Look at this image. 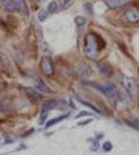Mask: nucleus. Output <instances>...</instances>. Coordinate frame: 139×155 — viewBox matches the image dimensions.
<instances>
[{
	"label": "nucleus",
	"mask_w": 139,
	"mask_h": 155,
	"mask_svg": "<svg viewBox=\"0 0 139 155\" xmlns=\"http://www.w3.org/2000/svg\"><path fill=\"white\" fill-rule=\"evenodd\" d=\"M84 7H85V8H86V11H88V13H89V14H92V13H93V8H92V6H91V4H89V3H86Z\"/></svg>",
	"instance_id": "nucleus-22"
},
{
	"label": "nucleus",
	"mask_w": 139,
	"mask_h": 155,
	"mask_svg": "<svg viewBox=\"0 0 139 155\" xmlns=\"http://www.w3.org/2000/svg\"><path fill=\"white\" fill-rule=\"evenodd\" d=\"M60 11V6L57 2H50V4L47 6V13L49 14H57Z\"/></svg>",
	"instance_id": "nucleus-12"
},
{
	"label": "nucleus",
	"mask_w": 139,
	"mask_h": 155,
	"mask_svg": "<svg viewBox=\"0 0 139 155\" xmlns=\"http://www.w3.org/2000/svg\"><path fill=\"white\" fill-rule=\"evenodd\" d=\"M65 118H67V114H64V115H60V116H57V118H53V119H50L47 123H45V126H46V127L54 126V125H57L58 122H61V120H64Z\"/></svg>",
	"instance_id": "nucleus-11"
},
{
	"label": "nucleus",
	"mask_w": 139,
	"mask_h": 155,
	"mask_svg": "<svg viewBox=\"0 0 139 155\" xmlns=\"http://www.w3.org/2000/svg\"><path fill=\"white\" fill-rule=\"evenodd\" d=\"M91 74H92L91 68L88 67L86 64H81L79 67H78V75H79L81 78H84V79L89 78V76H91Z\"/></svg>",
	"instance_id": "nucleus-7"
},
{
	"label": "nucleus",
	"mask_w": 139,
	"mask_h": 155,
	"mask_svg": "<svg viewBox=\"0 0 139 155\" xmlns=\"http://www.w3.org/2000/svg\"><path fill=\"white\" fill-rule=\"evenodd\" d=\"M47 11H45V10H42V11H40V13L38 14V18H39V21H40V22H42V21H45L46 19V17H47Z\"/></svg>",
	"instance_id": "nucleus-20"
},
{
	"label": "nucleus",
	"mask_w": 139,
	"mask_h": 155,
	"mask_svg": "<svg viewBox=\"0 0 139 155\" xmlns=\"http://www.w3.org/2000/svg\"><path fill=\"white\" fill-rule=\"evenodd\" d=\"M57 105H58V101L57 100H52V101H47V103L43 104V108H42V110L50 111V110H53V108H56Z\"/></svg>",
	"instance_id": "nucleus-15"
},
{
	"label": "nucleus",
	"mask_w": 139,
	"mask_h": 155,
	"mask_svg": "<svg viewBox=\"0 0 139 155\" xmlns=\"http://www.w3.org/2000/svg\"><path fill=\"white\" fill-rule=\"evenodd\" d=\"M92 122V119L89 118V119H86V120H84V122H78V126H82V125H88V123H91Z\"/></svg>",
	"instance_id": "nucleus-23"
},
{
	"label": "nucleus",
	"mask_w": 139,
	"mask_h": 155,
	"mask_svg": "<svg viewBox=\"0 0 139 155\" xmlns=\"http://www.w3.org/2000/svg\"><path fill=\"white\" fill-rule=\"evenodd\" d=\"M47 112H49V111L42 110V115H40V118H39V125H45L46 118H47Z\"/></svg>",
	"instance_id": "nucleus-18"
},
{
	"label": "nucleus",
	"mask_w": 139,
	"mask_h": 155,
	"mask_svg": "<svg viewBox=\"0 0 139 155\" xmlns=\"http://www.w3.org/2000/svg\"><path fill=\"white\" fill-rule=\"evenodd\" d=\"M97 69H99V72H100L103 76H110L111 75V68L107 64H104V62H99V64H97Z\"/></svg>",
	"instance_id": "nucleus-10"
},
{
	"label": "nucleus",
	"mask_w": 139,
	"mask_h": 155,
	"mask_svg": "<svg viewBox=\"0 0 139 155\" xmlns=\"http://www.w3.org/2000/svg\"><path fill=\"white\" fill-rule=\"evenodd\" d=\"M35 86H36V89H38L39 91H43V93H47V91L50 90V89L47 87V84H46L43 81H36Z\"/></svg>",
	"instance_id": "nucleus-14"
},
{
	"label": "nucleus",
	"mask_w": 139,
	"mask_h": 155,
	"mask_svg": "<svg viewBox=\"0 0 139 155\" xmlns=\"http://www.w3.org/2000/svg\"><path fill=\"white\" fill-rule=\"evenodd\" d=\"M124 18L128 21V22H138L139 21V10L135 7H131L124 13Z\"/></svg>",
	"instance_id": "nucleus-5"
},
{
	"label": "nucleus",
	"mask_w": 139,
	"mask_h": 155,
	"mask_svg": "<svg viewBox=\"0 0 139 155\" xmlns=\"http://www.w3.org/2000/svg\"><path fill=\"white\" fill-rule=\"evenodd\" d=\"M75 98H77V101H78V103H81V104H84L85 107H89V108H92V110H95V112H97V114H99V115H100V114H102V111L99 110V108H97L96 105H93V104H91V103H88V101H84V100H82V98H79V97H77V96H75Z\"/></svg>",
	"instance_id": "nucleus-13"
},
{
	"label": "nucleus",
	"mask_w": 139,
	"mask_h": 155,
	"mask_svg": "<svg viewBox=\"0 0 139 155\" xmlns=\"http://www.w3.org/2000/svg\"><path fill=\"white\" fill-rule=\"evenodd\" d=\"M25 91H26V94L32 98V100H35V101L42 100V94H40V91L39 90H35V89H32V87H26Z\"/></svg>",
	"instance_id": "nucleus-9"
},
{
	"label": "nucleus",
	"mask_w": 139,
	"mask_h": 155,
	"mask_svg": "<svg viewBox=\"0 0 139 155\" xmlns=\"http://www.w3.org/2000/svg\"><path fill=\"white\" fill-rule=\"evenodd\" d=\"M121 83H123L124 89H125V93L128 94L132 100H136V98H138L139 89H138V84H136L135 79L131 78V76H123Z\"/></svg>",
	"instance_id": "nucleus-2"
},
{
	"label": "nucleus",
	"mask_w": 139,
	"mask_h": 155,
	"mask_svg": "<svg viewBox=\"0 0 139 155\" xmlns=\"http://www.w3.org/2000/svg\"><path fill=\"white\" fill-rule=\"evenodd\" d=\"M99 53V46H97V36L93 33H86L84 45V54L89 60H95Z\"/></svg>",
	"instance_id": "nucleus-1"
},
{
	"label": "nucleus",
	"mask_w": 139,
	"mask_h": 155,
	"mask_svg": "<svg viewBox=\"0 0 139 155\" xmlns=\"http://www.w3.org/2000/svg\"><path fill=\"white\" fill-rule=\"evenodd\" d=\"M71 3H72V0H58V6L61 7V8H67Z\"/></svg>",
	"instance_id": "nucleus-19"
},
{
	"label": "nucleus",
	"mask_w": 139,
	"mask_h": 155,
	"mask_svg": "<svg viewBox=\"0 0 139 155\" xmlns=\"http://www.w3.org/2000/svg\"><path fill=\"white\" fill-rule=\"evenodd\" d=\"M127 123L130 126H132L134 129L139 130V120L138 119H135V118H128V119H127Z\"/></svg>",
	"instance_id": "nucleus-16"
},
{
	"label": "nucleus",
	"mask_w": 139,
	"mask_h": 155,
	"mask_svg": "<svg viewBox=\"0 0 139 155\" xmlns=\"http://www.w3.org/2000/svg\"><path fill=\"white\" fill-rule=\"evenodd\" d=\"M111 143L110 141H106V143H103V150L104 151H111Z\"/></svg>",
	"instance_id": "nucleus-21"
},
{
	"label": "nucleus",
	"mask_w": 139,
	"mask_h": 155,
	"mask_svg": "<svg viewBox=\"0 0 139 155\" xmlns=\"http://www.w3.org/2000/svg\"><path fill=\"white\" fill-rule=\"evenodd\" d=\"M85 115H88L86 111H84V112H79V114L77 115V118H81V116H85Z\"/></svg>",
	"instance_id": "nucleus-24"
},
{
	"label": "nucleus",
	"mask_w": 139,
	"mask_h": 155,
	"mask_svg": "<svg viewBox=\"0 0 139 155\" xmlns=\"http://www.w3.org/2000/svg\"><path fill=\"white\" fill-rule=\"evenodd\" d=\"M40 69H42V72L46 76L53 75V64H52V60H50L47 55H45V57L42 58V61H40Z\"/></svg>",
	"instance_id": "nucleus-4"
},
{
	"label": "nucleus",
	"mask_w": 139,
	"mask_h": 155,
	"mask_svg": "<svg viewBox=\"0 0 139 155\" xmlns=\"http://www.w3.org/2000/svg\"><path fill=\"white\" fill-rule=\"evenodd\" d=\"M130 0H104V3L109 8H120V7L125 6Z\"/></svg>",
	"instance_id": "nucleus-6"
},
{
	"label": "nucleus",
	"mask_w": 139,
	"mask_h": 155,
	"mask_svg": "<svg viewBox=\"0 0 139 155\" xmlns=\"http://www.w3.org/2000/svg\"><path fill=\"white\" fill-rule=\"evenodd\" d=\"M14 3H16L17 10H19L24 15H28L29 10H28V6H26V3H25V0H14Z\"/></svg>",
	"instance_id": "nucleus-8"
},
{
	"label": "nucleus",
	"mask_w": 139,
	"mask_h": 155,
	"mask_svg": "<svg viewBox=\"0 0 139 155\" xmlns=\"http://www.w3.org/2000/svg\"><path fill=\"white\" fill-rule=\"evenodd\" d=\"M89 86L95 87L96 90H99L103 96H106L107 98H114V97L118 94L117 91V87L113 83H88Z\"/></svg>",
	"instance_id": "nucleus-3"
},
{
	"label": "nucleus",
	"mask_w": 139,
	"mask_h": 155,
	"mask_svg": "<svg viewBox=\"0 0 139 155\" xmlns=\"http://www.w3.org/2000/svg\"><path fill=\"white\" fill-rule=\"evenodd\" d=\"M75 25L78 26V28H81V26H84L85 25V22H86V21H85V18L84 17H81V15H78V17H75Z\"/></svg>",
	"instance_id": "nucleus-17"
}]
</instances>
